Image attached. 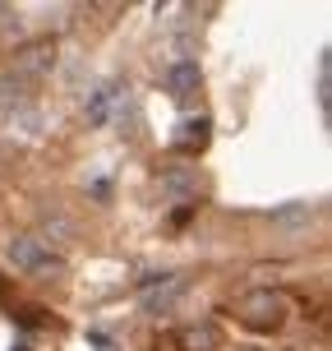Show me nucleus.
<instances>
[{
  "mask_svg": "<svg viewBox=\"0 0 332 351\" xmlns=\"http://www.w3.org/2000/svg\"><path fill=\"white\" fill-rule=\"evenodd\" d=\"M235 315L245 319L249 328H277L281 319H286V296L281 291H268V287H259V291H245V296L235 300Z\"/></svg>",
  "mask_w": 332,
  "mask_h": 351,
  "instance_id": "f257e3e1",
  "label": "nucleus"
},
{
  "mask_svg": "<svg viewBox=\"0 0 332 351\" xmlns=\"http://www.w3.org/2000/svg\"><path fill=\"white\" fill-rule=\"evenodd\" d=\"M5 259L14 263V268H23V273H51V268H55V254H47V250L37 245L33 236H18V241H10Z\"/></svg>",
  "mask_w": 332,
  "mask_h": 351,
  "instance_id": "f03ea898",
  "label": "nucleus"
},
{
  "mask_svg": "<svg viewBox=\"0 0 332 351\" xmlns=\"http://www.w3.org/2000/svg\"><path fill=\"white\" fill-rule=\"evenodd\" d=\"M55 65V47H28L14 60V79H37V74H51Z\"/></svg>",
  "mask_w": 332,
  "mask_h": 351,
  "instance_id": "7ed1b4c3",
  "label": "nucleus"
},
{
  "mask_svg": "<svg viewBox=\"0 0 332 351\" xmlns=\"http://www.w3.org/2000/svg\"><path fill=\"white\" fill-rule=\"evenodd\" d=\"M268 222H272L277 231H300V227L314 222V204H281V208L268 213Z\"/></svg>",
  "mask_w": 332,
  "mask_h": 351,
  "instance_id": "20e7f679",
  "label": "nucleus"
},
{
  "mask_svg": "<svg viewBox=\"0 0 332 351\" xmlns=\"http://www.w3.org/2000/svg\"><path fill=\"white\" fill-rule=\"evenodd\" d=\"M166 84H171V93L180 97V102H190L194 93H199V65H190V60H180V65L171 70V79H166Z\"/></svg>",
  "mask_w": 332,
  "mask_h": 351,
  "instance_id": "39448f33",
  "label": "nucleus"
},
{
  "mask_svg": "<svg viewBox=\"0 0 332 351\" xmlns=\"http://www.w3.org/2000/svg\"><path fill=\"white\" fill-rule=\"evenodd\" d=\"M180 291H185V287H180V278H166V282H157V287L143 296V305H148L153 315H157V310H171V300L180 296Z\"/></svg>",
  "mask_w": 332,
  "mask_h": 351,
  "instance_id": "423d86ee",
  "label": "nucleus"
},
{
  "mask_svg": "<svg viewBox=\"0 0 332 351\" xmlns=\"http://www.w3.org/2000/svg\"><path fill=\"white\" fill-rule=\"evenodd\" d=\"M180 342L190 351H217V328H212V324H190V328L180 333Z\"/></svg>",
  "mask_w": 332,
  "mask_h": 351,
  "instance_id": "0eeeda50",
  "label": "nucleus"
},
{
  "mask_svg": "<svg viewBox=\"0 0 332 351\" xmlns=\"http://www.w3.org/2000/svg\"><path fill=\"white\" fill-rule=\"evenodd\" d=\"M162 190L190 199V194H199V180H194V176H180V171H166V176H162Z\"/></svg>",
  "mask_w": 332,
  "mask_h": 351,
  "instance_id": "6e6552de",
  "label": "nucleus"
},
{
  "mask_svg": "<svg viewBox=\"0 0 332 351\" xmlns=\"http://www.w3.org/2000/svg\"><path fill=\"white\" fill-rule=\"evenodd\" d=\"M180 143H185V148H203V143H208V121H190L180 130Z\"/></svg>",
  "mask_w": 332,
  "mask_h": 351,
  "instance_id": "1a4fd4ad",
  "label": "nucleus"
},
{
  "mask_svg": "<svg viewBox=\"0 0 332 351\" xmlns=\"http://www.w3.org/2000/svg\"><path fill=\"white\" fill-rule=\"evenodd\" d=\"M318 102L328 106V56L318 60Z\"/></svg>",
  "mask_w": 332,
  "mask_h": 351,
  "instance_id": "9d476101",
  "label": "nucleus"
},
{
  "mask_svg": "<svg viewBox=\"0 0 332 351\" xmlns=\"http://www.w3.org/2000/svg\"><path fill=\"white\" fill-rule=\"evenodd\" d=\"M92 342H97V351H116V347H111V337H92Z\"/></svg>",
  "mask_w": 332,
  "mask_h": 351,
  "instance_id": "9b49d317",
  "label": "nucleus"
}]
</instances>
